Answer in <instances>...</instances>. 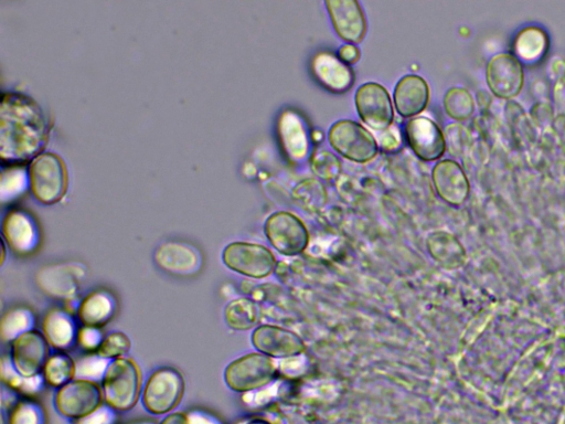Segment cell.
Returning a JSON list of instances; mask_svg holds the SVG:
<instances>
[{
    "label": "cell",
    "instance_id": "cell-1",
    "mask_svg": "<svg viewBox=\"0 0 565 424\" xmlns=\"http://www.w3.org/2000/svg\"><path fill=\"white\" fill-rule=\"evenodd\" d=\"M49 136L44 110L21 93H6L0 106V156L6 163H25L42 154Z\"/></svg>",
    "mask_w": 565,
    "mask_h": 424
},
{
    "label": "cell",
    "instance_id": "cell-2",
    "mask_svg": "<svg viewBox=\"0 0 565 424\" xmlns=\"http://www.w3.org/2000/svg\"><path fill=\"white\" fill-rule=\"evenodd\" d=\"M102 390L106 405L117 411L133 409L142 392L141 369L130 358L112 360L103 378Z\"/></svg>",
    "mask_w": 565,
    "mask_h": 424
},
{
    "label": "cell",
    "instance_id": "cell-3",
    "mask_svg": "<svg viewBox=\"0 0 565 424\" xmlns=\"http://www.w3.org/2000/svg\"><path fill=\"white\" fill-rule=\"evenodd\" d=\"M29 183L35 198L44 205H55L65 197L68 171L63 159L50 152L37 156L29 167Z\"/></svg>",
    "mask_w": 565,
    "mask_h": 424
},
{
    "label": "cell",
    "instance_id": "cell-4",
    "mask_svg": "<svg viewBox=\"0 0 565 424\" xmlns=\"http://www.w3.org/2000/svg\"><path fill=\"white\" fill-rule=\"evenodd\" d=\"M274 359L261 353H252L232 362L225 370L227 386L240 394L269 386L277 373Z\"/></svg>",
    "mask_w": 565,
    "mask_h": 424
},
{
    "label": "cell",
    "instance_id": "cell-5",
    "mask_svg": "<svg viewBox=\"0 0 565 424\" xmlns=\"http://www.w3.org/2000/svg\"><path fill=\"white\" fill-rule=\"evenodd\" d=\"M185 379L175 368H159L148 378L143 390V406L152 415H167L179 406L185 394Z\"/></svg>",
    "mask_w": 565,
    "mask_h": 424
},
{
    "label": "cell",
    "instance_id": "cell-6",
    "mask_svg": "<svg viewBox=\"0 0 565 424\" xmlns=\"http://www.w3.org/2000/svg\"><path fill=\"white\" fill-rule=\"evenodd\" d=\"M222 260L231 271L252 279L268 278L276 268L273 252L257 243H230L223 250Z\"/></svg>",
    "mask_w": 565,
    "mask_h": 424
},
{
    "label": "cell",
    "instance_id": "cell-7",
    "mask_svg": "<svg viewBox=\"0 0 565 424\" xmlns=\"http://www.w3.org/2000/svg\"><path fill=\"white\" fill-rule=\"evenodd\" d=\"M328 140L341 156L356 163H368L378 154V142L364 126L339 121L329 130Z\"/></svg>",
    "mask_w": 565,
    "mask_h": 424
},
{
    "label": "cell",
    "instance_id": "cell-8",
    "mask_svg": "<svg viewBox=\"0 0 565 424\" xmlns=\"http://www.w3.org/2000/svg\"><path fill=\"white\" fill-rule=\"evenodd\" d=\"M264 231L273 248L283 256L296 257L308 247V230L304 222L291 212H275L266 220Z\"/></svg>",
    "mask_w": 565,
    "mask_h": 424
},
{
    "label": "cell",
    "instance_id": "cell-9",
    "mask_svg": "<svg viewBox=\"0 0 565 424\" xmlns=\"http://www.w3.org/2000/svg\"><path fill=\"white\" fill-rule=\"evenodd\" d=\"M103 390L97 381L76 379L59 388L55 405L63 417L80 420L103 406Z\"/></svg>",
    "mask_w": 565,
    "mask_h": 424
},
{
    "label": "cell",
    "instance_id": "cell-10",
    "mask_svg": "<svg viewBox=\"0 0 565 424\" xmlns=\"http://www.w3.org/2000/svg\"><path fill=\"white\" fill-rule=\"evenodd\" d=\"M49 357L47 338L37 330L20 335L12 344L10 360L23 377L31 378L44 373Z\"/></svg>",
    "mask_w": 565,
    "mask_h": 424
},
{
    "label": "cell",
    "instance_id": "cell-11",
    "mask_svg": "<svg viewBox=\"0 0 565 424\" xmlns=\"http://www.w3.org/2000/svg\"><path fill=\"white\" fill-rule=\"evenodd\" d=\"M357 111L362 121L372 130L382 132L392 125L394 120L390 94L378 83H366L356 93Z\"/></svg>",
    "mask_w": 565,
    "mask_h": 424
},
{
    "label": "cell",
    "instance_id": "cell-12",
    "mask_svg": "<svg viewBox=\"0 0 565 424\" xmlns=\"http://www.w3.org/2000/svg\"><path fill=\"white\" fill-rule=\"evenodd\" d=\"M154 258L159 268L175 277H194L204 267L201 251L185 241L164 242L157 248Z\"/></svg>",
    "mask_w": 565,
    "mask_h": 424
},
{
    "label": "cell",
    "instance_id": "cell-13",
    "mask_svg": "<svg viewBox=\"0 0 565 424\" xmlns=\"http://www.w3.org/2000/svg\"><path fill=\"white\" fill-rule=\"evenodd\" d=\"M487 83L497 98L511 100L524 87V70L519 59L508 53H500L488 63Z\"/></svg>",
    "mask_w": 565,
    "mask_h": 424
},
{
    "label": "cell",
    "instance_id": "cell-14",
    "mask_svg": "<svg viewBox=\"0 0 565 424\" xmlns=\"http://www.w3.org/2000/svg\"><path fill=\"white\" fill-rule=\"evenodd\" d=\"M252 344L259 353L281 359L303 355L306 348L296 333L273 325L255 328Z\"/></svg>",
    "mask_w": 565,
    "mask_h": 424
},
{
    "label": "cell",
    "instance_id": "cell-15",
    "mask_svg": "<svg viewBox=\"0 0 565 424\" xmlns=\"http://www.w3.org/2000/svg\"><path fill=\"white\" fill-rule=\"evenodd\" d=\"M405 136L414 154L424 162L437 161L446 151L445 136L440 127L423 116L408 122Z\"/></svg>",
    "mask_w": 565,
    "mask_h": 424
},
{
    "label": "cell",
    "instance_id": "cell-16",
    "mask_svg": "<svg viewBox=\"0 0 565 424\" xmlns=\"http://www.w3.org/2000/svg\"><path fill=\"white\" fill-rule=\"evenodd\" d=\"M326 7L341 39L355 45L364 40L367 21L359 3L355 0H328Z\"/></svg>",
    "mask_w": 565,
    "mask_h": 424
},
{
    "label": "cell",
    "instance_id": "cell-17",
    "mask_svg": "<svg viewBox=\"0 0 565 424\" xmlns=\"http://www.w3.org/2000/svg\"><path fill=\"white\" fill-rule=\"evenodd\" d=\"M3 236L8 246L20 256L33 253L39 246L37 222L24 210L8 212L3 222Z\"/></svg>",
    "mask_w": 565,
    "mask_h": 424
},
{
    "label": "cell",
    "instance_id": "cell-18",
    "mask_svg": "<svg viewBox=\"0 0 565 424\" xmlns=\"http://www.w3.org/2000/svg\"><path fill=\"white\" fill-rule=\"evenodd\" d=\"M432 179L437 194L447 204L460 206L469 195V182L460 164L446 159L436 164Z\"/></svg>",
    "mask_w": 565,
    "mask_h": 424
},
{
    "label": "cell",
    "instance_id": "cell-19",
    "mask_svg": "<svg viewBox=\"0 0 565 424\" xmlns=\"http://www.w3.org/2000/svg\"><path fill=\"white\" fill-rule=\"evenodd\" d=\"M279 136L283 151L291 162L301 163L311 152L309 137L304 120L294 111H285L279 120Z\"/></svg>",
    "mask_w": 565,
    "mask_h": 424
},
{
    "label": "cell",
    "instance_id": "cell-20",
    "mask_svg": "<svg viewBox=\"0 0 565 424\" xmlns=\"http://www.w3.org/2000/svg\"><path fill=\"white\" fill-rule=\"evenodd\" d=\"M312 71L324 88L335 93H344L355 83L353 69L330 52L317 53L312 60Z\"/></svg>",
    "mask_w": 565,
    "mask_h": 424
},
{
    "label": "cell",
    "instance_id": "cell-21",
    "mask_svg": "<svg viewBox=\"0 0 565 424\" xmlns=\"http://www.w3.org/2000/svg\"><path fill=\"white\" fill-rule=\"evenodd\" d=\"M430 102V88L419 76L402 78L394 90V103L403 118H413L421 114Z\"/></svg>",
    "mask_w": 565,
    "mask_h": 424
},
{
    "label": "cell",
    "instance_id": "cell-22",
    "mask_svg": "<svg viewBox=\"0 0 565 424\" xmlns=\"http://www.w3.org/2000/svg\"><path fill=\"white\" fill-rule=\"evenodd\" d=\"M42 331L49 345L61 352L68 351L78 343L80 327L69 312L62 309H52L42 323Z\"/></svg>",
    "mask_w": 565,
    "mask_h": 424
},
{
    "label": "cell",
    "instance_id": "cell-23",
    "mask_svg": "<svg viewBox=\"0 0 565 424\" xmlns=\"http://www.w3.org/2000/svg\"><path fill=\"white\" fill-rule=\"evenodd\" d=\"M115 296L105 290L93 291L78 307V321L82 326L101 328L108 324L116 313Z\"/></svg>",
    "mask_w": 565,
    "mask_h": 424
},
{
    "label": "cell",
    "instance_id": "cell-24",
    "mask_svg": "<svg viewBox=\"0 0 565 424\" xmlns=\"http://www.w3.org/2000/svg\"><path fill=\"white\" fill-rule=\"evenodd\" d=\"M431 257L447 269L461 267L465 260V250L460 241L444 231L431 233L426 240Z\"/></svg>",
    "mask_w": 565,
    "mask_h": 424
},
{
    "label": "cell",
    "instance_id": "cell-25",
    "mask_svg": "<svg viewBox=\"0 0 565 424\" xmlns=\"http://www.w3.org/2000/svg\"><path fill=\"white\" fill-rule=\"evenodd\" d=\"M78 268L70 265H58V267L48 268L40 273L39 284L42 289L51 295L72 296L76 293L78 286Z\"/></svg>",
    "mask_w": 565,
    "mask_h": 424
},
{
    "label": "cell",
    "instance_id": "cell-26",
    "mask_svg": "<svg viewBox=\"0 0 565 424\" xmlns=\"http://www.w3.org/2000/svg\"><path fill=\"white\" fill-rule=\"evenodd\" d=\"M261 309L257 302L241 298L231 301L225 310L227 325L234 331H249L261 320Z\"/></svg>",
    "mask_w": 565,
    "mask_h": 424
},
{
    "label": "cell",
    "instance_id": "cell-27",
    "mask_svg": "<svg viewBox=\"0 0 565 424\" xmlns=\"http://www.w3.org/2000/svg\"><path fill=\"white\" fill-rule=\"evenodd\" d=\"M549 39L545 31L538 27L521 30L515 40V52L519 59L535 62L545 55Z\"/></svg>",
    "mask_w": 565,
    "mask_h": 424
},
{
    "label": "cell",
    "instance_id": "cell-28",
    "mask_svg": "<svg viewBox=\"0 0 565 424\" xmlns=\"http://www.w3.org/2000/svg\"><path fill=\"white\" fill-rule=\"evenodd\" d=\"M42 375H44L47 384L61 388L76 378L77 363L65 352L53 354L49 357Z\"/></svg>",
    "mask_w": 565,
    "mask_h": 424
},
{
    "label": "cell",
    "instance_id": "cell-29",
    "mask_svg": "<svg viewBox=\"0 0 565 424\" xmlns=\"http://www.w3.org/2000/svg\"><path fill=\"white\" fill-rule=\"evenodd\" d=\"M36 315L27 307H16L8 311L2 320V337L6 342H14L17 337L35 330Z\"/></svg>",
    "mask_w": 565,
    "mask_h": 424
},
{
    "label": "cell",
    "instance_id": "cell-30",
    "mask_svg": "<svg viewBox=\"0 0 565 424\" xmlns=\"http://www.w3.org/2000/svg\"><path fill=\"white\" fill-rule=\"evenodd\" d=\"M293 199L298 206L309 212L321 210L327 203V190L316 178H308L293 190Z\"/></svg>",
    "mask_w": 565,
    "mask_h": 424
},
{
    "label": "cell",
    "instance_id": "cell-31",
    "mask_svg": "<svg viewBox=\"0 0 565 424\" xmlns=\"http://www.w3.org/2000/svg\"><path fill=\"white\" fill-rule=\"evenodd\" d=\"M444 108L453 120L466 121L474 114L475 102L466 89L452 88L445 95Z\"/></svg>",
    "mask_w": 565,
    "mask_h": 424
},
{
    "label": "cell",
    "instance_id": "cell-32",
    "mask_svg": "<svg viewBox=\"0 0 565 424\" xmlns=\"http://www.w3.org/2000/svg\"><path fill=\"white\" fill-rule=\"evenodd\" d=\"M2 377L4 383H6L9 387L24 392L26 395L37 394V392L44 387V383H46L45 377L42 374L31 378H26L18 374V371L14 368L10 358L7 362L5 358L3 359Z\"/></svg>",
    "mask_w": 565,
    "mask_h": 424
},
{
    "label": "cell",
    "instance_id": "cell-33",
    "mask_svg": "<svg viewBox=\"0 0 565 424\" xmlns=\"http://www.w3.org/2000/svg\"><path fill=\"white\" fill-rule=\"evenodd\" d=\"M29 174L23 167H10L4 169L2 174V188H0V196L5 203L12 200L20 194H23L28 187Z\"/></svg>",
    "mask_w": 565,
    "mask_h": 424
},
{
    "label": "cell",
    "instance_id": "cell-34",
    "mask_svg": "<svg viewBox=\"0 0 565 424\" xmlns=\"http://www.w3.org/2000/svg\"><path fill=\"white\" fill-rule=\"evenodd\" d=\"M9 424H47L46 411L37 401L21 400L10 415Z\"/></svg>",
    "mask_w": 565,
    "mask_h": 424
},
{
    "label": "cell",
    "instance_id": "cell-35",
    "mask_svg": "<svg viewBox=\"0 0 565 424\" xmlns=\"http://www.w3.org/2000/svg\"><path fill=\"white\" fill-rule=\"evenodd\" d=\"M132 342L129 336L122 332H114L104 338L97 354L105 359L114 360L129 354Z\"/></svg>",
    "mask_w": 565,
    "mask_h": 424
},
{
    "label": "cell",
    "instance_id": "cell-36",
    "mask_svg": "<svg viewBox=\"0 0 565 424\" xmlns=\"http://www.w3.org/2000/svg\"><path fill=\"white\" fill-rule=\"evenodd\" d=\"M312 169L319 178L334 180L340 176L341 162L334 153L321 150L312 157Z\"/></svg>",
    "mask_w": 565,
    "mask_h": 424
},
{
    "label": "cell",
    "instance_id": "cell-37",
    "mask_svg": "<svg viewBox=\"0 0 565 424\" xmlns=\"http://www.w3.org/2000/svg\"><path fill=\"white\" fill-rule=\"evenodd\" d=\"M110 363L108 359L99 356L97 353L84 357L77 363L76 378L91 381L103 380Z\"/></svg>",
    "mask_w": 565,
    "mask_h": 424
},
{
    "label": "cell",
    "instance_id": "cell-38",
    "mask_svg": "<svg viewBox=\"0 0 565 424\" xmlns=\"http://www.w3.org/2000/svg\"><path fill=\"white\" fill-rule=\"evenodd\" d=\"M101 328L98 327H80L78 343L88 352H98V349L104 341Z\"/></svg>",
    "mask_w": 565,
    "mask_h": 424
},
{
    "label": "cell",
    "instance_id": "cell-39",
    "mask_svg": "<svg viewBox=\"0 0 565 424\" xmlns=\"http://www.w3.org/2000/svg\"><path fill=\"white\" fill-rule=\"evenodd\" d=\"M467 132L464 127L458 124L447 127L446 142L449 143L450 152L453 155H461L467 144Z\"/></svg>",
    "mask_w": 565,
    "mask_h": 424
},
{
    "label": "cell",
    "instance_id": "cell-40",
    "mask_svg": "<svg viewBox=\"0 0 565 424\" xmlns=\"http://www.w3.org/2000/svg\"><path fill=\"white\" fill-rule=\"evenodd\" d=\"M116 422V410L109 405L100 407L91 415L78 420L77 424H114Z\"/></svg>",
    "mask_w": 565,
    "mask_h": 424
},
{
    "label": "cell",
    "instance_id": "cell-41",
    "mask_svg": "<svg viewBox=\"0 0 565 424\" xmlns=\"http://www.w3.org/2000/svg\"><path fill=\"white\" fill-rule=\"evenodd\" d=\"M378 142L382 150L393 152L401 146V136L397 127L390 126L387 130L380 132Z\"/></svg>",
    "mask_w": 565,
    "mask_h": 424
},
{
    "label": "cell",
    "instance_id": "cell-42",
    "mask_svg": "<svg viewBox=\"0 0 565 424\" xmlns=\"http://www.w3.org/2000/svg\"><path fill=\"white\" fill-rule=\"evenodd\" d=\"M304 363L305 358L300 355L282 359L281 364L277 365V368L286 376L296 377L304 373L306 368Z\"/></svg>",
    "mask_w": 565,
    "mask_h": 424
},
{
    "label": "cell",
    "instance_id": "cell-43",
    "mask_svg": "<svg viewBox=\"0 0 565 424\" xmlns=\"http://www.w3.org/2000/svg\"><path fill=\"white\" fill-rule=\"evenodd\" d=\"M189 424H223L216 416L201 410H194L188 413Z\"/></svg>",
    "mask_w": 565,
    "mask_h": 424
},
{
    "label": "cell",
    "instance_id": "cell-44",
    "mask_svg": "<svg viewBox=\"0 0 565 424\" xmlns=\"http://www.w3.org/2000/svg\"><path fill=\"white\" fill-rule=\"evenodd\" d=\"M360 58V51L354 45H346L339 49V59L346 65H354Z\"/></svg>",
    "mask_w": 565,
    "mask_h": 424
},
{
    "label": "cell",
    "instance_id": "cell-45",
    "mask_svg": "<svg viewBox=\"0 0 565 424\" xmlns=\"http://www.w3.org/2000/svg\"><path fill=\"white\" fill-rule=\"evenodd\" d=\"M554 103L561 115H565V78L558 80L553 91Z\"/></svg>",
    "mask_w": 565,
    "mask_h": 424
},
{
    "label": "cell",
    "instance_id": "cell-46",
    "mask_svg": "<svg viewBox=\"0 0 565 424\" xmlns=\"http://www.w3.org/2000/svg\"><path fill=\"white\" fill-rule=\"evenodd\" d=\"M532 118L539 124H547L552 118V112L547 104H537L532 110Z\"/></svg>",
    "mask_w": 565,
    "mask_h": 424
},
{
    "label": "cell",
    "instance_id": "cell-47",
    "mask_svg": "<svg viewBox=\"0 0 565 424\" xmlns=\"http://www.w3.org/2000/svg\"><path fill=\"white\" fill-rule=\"evenodd\" d=\"M551 74L554 78L558 80L565 78V60L556 59L552 61L550 66Z\"/></svg>",
    "mask_w": 565,
    "mask_h": 424
},
{
    "label": "cell",
    "instance_id": "cell-48",
    "mask_svg": "<svg viewBox=\"0 0 565 424\" xmlns=\"http://www.w3.org/2000/svg\"><path fill=\"white\" fill-rule=\"evenodd\" d=\"M161 424H189L188 416L183 412H175L167 416Z\"/></svg>",
    "mask_w": 565,
    "mask_h": 424
},
{
    "label": "cell",
    "instance_id": "cell-49",
    "mask_svg": "<svg viewBox=\"0 0 565 424\" xmlns=\"http://www.w3.org/2000/svg\"><path fill=\"white\" fill-rule=\"evenodd\" d=\"M240 424H272V423L269 422L268 420H264L261 418H252Z\"/></svg>",
    "mask_w": 565,
    "mask_h": 424
},
{
    "label": "cell",
    "instance_id": "cell-50",
    "mask_svg": "<svg viewBox=\"0 0 565 424\" xmlns=\"http://www.w3.org/2000/svg\"><path fill=\"white\" fill-rule=\"evenodd\" d=\"M131 424H156V423L151 422V421H141V422H135V423H131Z\"/></svg>",
    "mask_w": 565,
    "mask_h": 424
}]
</instances>
